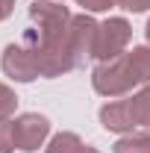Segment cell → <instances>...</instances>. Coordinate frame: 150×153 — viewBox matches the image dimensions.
<instances>
[{
  "label": "cell",
  "mask_w": 150,
  "mask_h": 153,
  "mask_svg": "<svg viewBox=\"0 0 150 153\" xmlns=\"http://www.w3.org/2000/svg\"><path fill=\"white\" fill-rule=\"evenodd\" d=\"M71 12L59 0H36L30 6V30L24 33L21 44L30 50V56L38 68V76H59L74 71V59L68 50V27Z\"/></svg>",
  "instance_id": "cell-1"
},
{
  "label": "cell",
  "mask_w": 150,
  "mask_h": 153,
  "mask_svg": "<svg viewBox=\"0 0 150 153\" xmlns=\"http://www.w3.org/2000/svg\"><path fill=\"white\" fill-rule=\"evenodd\" d=\"M91 85L103 97H124L127 91H132V85H138V79L132 74V65L127 59V53L109 59V62H100L91 74Z\"/></svg>",
  "instance_id": "cell-2"
},
{
  "label": "cell",
  "mask_w": 150,
  "mask_h": 153,
  "mask_svg": "<svg viewBox=\"0 0 150 153\" xmlns=\"http://www.w3.org/2000/svg\"><path fill=\"white\" fill-rule=\"evenodd\" d=\"M130 36H132V30L124 18L103 21L97 27V38H94V56L100 62H109V59L121 56L127 50V44H130Z\"/></svg>",
  "instance_id": "cell-3"
},
{
  "label": "cell",
  "mask_w": 150,
  "mask_h": 153,
  "mask_svg": "<svg viewBox=\"0 0 150 153\" xmlns=\"http://www.w3.org/2000/svg\"><path fill=\"white\" fill-rule=\"evenodd\" d=\"M50 133V121L44 115H36V112H27V115H18L12 121V141H15V150H38L44 144V138Z\"/></svg>",
  "instance_id": "cell-4"
},
{
  "label": "cell",
  "mask_w": 150,
  "mask_h": 153,
  "mask_svg": "<svg viewBox=\"0 0 150 153\" xmlns=\"http://www.w3.org/2000/svg\"><path fill=\"white\" fill-rule=\"evenodd\" d=\"M97 27L88 15H74L71 27H68V50L74 65H82L85 56H94V38H97Z\"/></svg>",
  "instance_id": "cell-5"
},
{
  "label": "cell",
  "mask_w": 150,
  "mask_h": 153,
  "mask_svg": "<svg viewBox=\"0 0 150 153\" xmlns=\"http://www.w3.org/2000/svg\"><path fill=\"white\" fill-rule=\"evenodd\" d=\"M3 71H6V76H12V79H18V82H30V79L38 76L36 62H33L30 50H27L24 44H9V47L3 50Z\"/></svg>",
  "instance_id": "cell-6"
},
{
  "label": "cell",
  "mask_w": 150,
  "mask_h": 153,
  "mask_svg": "<svg viewBox=\"0 0 150 153\" xmlns=\"http://www.w3.org/2000/svg\"><path fill=\"white\" fill-rule=\"evenodd\" d=\"M100 124H103L109 133H132V130H135L127 100H109V103L100 109Z\"/></svg>",
  "instance_id": "cell-7"
},
{
  "label": "cell",
  "mask_w": 150,
  "mask_h": 153,
  "mask_svg": "<svg viewBox=\"0 0 150 153\" xmlns=\"http://www.w3.org/2000/svg\"><path fill=\"white\" fill-rule=\"evenodd\" d=\"M127 106H130V115H132V124L135 130L138 127H150V82L132 97H124Z\"/></svg>",
  "instance_id": "cell-8"
},
{
  "label": "cell",
  "mask_w": 150,
  "mask_h": 153,
  "mask_svg": "<svg viewBox=\"0 0 150 153\" xmlns=\"http://www.w3.org/2000/svg\"><path fill=\"white\" fill-rule=\"evenodd\" d=\"M127 59L132 65V74L138 82H150V47H132L127 50Z\"/></svg>",
  "instance_id": "cell-9"
},
{
  "label": "cell",
  "mask_w": 150,
  "mask_h": 153,
  "mask_svg": "<svg viewBox=\"0 0 150 153\" xmlns=\"http://www.w3.org/2000/svg\"><path fill=\"white\" fill-rule=\"evenodd\" d=\"M85 150L88 147L79 141L76 133H59V135H53V141L47 144L44 153H85Z\"/></svg>",
  "instance_id": "cell-10"
},
{
  "label": "cell",
  "mask_w": 150,
  "mask_h": 153,
  "mask_svg": "<svg viewBox=\"0 0 150 153\" xmlns=\"http://www.w3.org/2000/svg\"><path fill=\"white\" fill-rule=\"evenodd\" d=\"M115 153H150V133L124 135V138L115 144Z\"/></svg>",
  "instance_id": "cell-11"
},
{
  "label": "cell",
  "mask_w": 150,
  "mask_h": 153,
  "mask_svg": "<svg viewBox=\"0 0 150 153\" xmlns=\"http://www.w3.org/2000/svg\"><path fill=\"white\" fill-rule=\"evenodd\" d=\"M15 106H18L15 91H12L9 85H3V82H0V121H9L12 112H15Z\"/></svg>",
  "instance_id": "cell-12"
},
{
  "label": "cell",
  "mask_w": 150,
  "mask_h": 153,
  "mask_svg": "<svg viewBox=\"0 0 150 153\" xmlns=\"http://www.w3.org/2000/svg\"><path fill=\"white\" fill-rule=\"evenodd\" d=\"M15 141H12V121H0V153H12Z\"/></svg>",
  "instance_id": "cell-13"
},
{
  "label": "cell",
  "mask_w": 150,
  "mask_h": 153,
  "mask_svg": "<svg viewBox=\"0 0 150 153\" xmlns=\"http://www.w3.org/2000/svg\"><path fill=\"white\" fill-rule=\"evenodd\" d=\"M79 6H85L88 12H106V9H112L118 0H76Z\"/></svg>",
  "instance_id": "cell-14"
},
{
  "label": "cell",
  "mask_w": 150,
  "mask_h": 153,
  "mask_svg": "<svg viewBox=\"0 0 150 153\" xmlns=\"http://www.w3.org/2000/svg\"><path fill=\"white\" fill-rule=\"evenodd\" d=\"M118 6H124L130 12H144V9H150V0H118Z\"/></svg>",
  "instance_id": "cell-15"
},
{
  "label": "cell",
  "mask_w": 150,
  "mask_h": 153,
  "mask_svg": "<svg viewBox=\"0 0 150 153\" xmlns=\"http://www.w3.org/2000/svg\"><path fill=\"white\" fill-rule=\"evenodd\" d=\"M15 9V0H0V21H6Z\"/></svg>",
  "instance_id": "cell-16"
},
{
  "label": "cell",
  "mask_w": 150,
  "mask_h": 153,
  "mask_svg": "<svg viewBox=\"0 0 150 153\" xmlns=\"http://www.w3.org/2000/svg\"><path fill=\"white\" fill-rule=\"evenodd\" d=\"M144 33H147V41H150V21H147V30H144Z\"/></svg>",
  "instance_id": "cell-17"
},
{
  "label": "cell",
  "mask_w": 150,
  "mask_h": 153,
  "mask_svg": "<svg viewBox=\"0 0 150 153\" xmlns=\"http://www.w3.org/2000/svg\"><path fill=\"white\" fill-rule=\"evenodd\" d=\"M85 153H97V150H94V147H88V150H85Z\"/></svg>",
  "instance_id": "cell-18"
}]
</instances>
